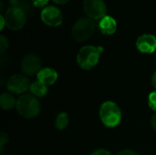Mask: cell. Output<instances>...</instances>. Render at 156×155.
Wrapping results in <instances>:
<instances>
[{
	"instance_id": "6da1fadb",
	"label": "cell",
	"mask_w": 156,
	"mask_h": 155,
	"mask_svg": "<svg viewBox=\"0 0 156 155\" xmlns=\"http://www.w3.org/2000/svg\"><path fill=\"white\" fill-rule=\"evenodd\" d=\"M101 122L108 128L117 127L121 122L122 113L118 104L112 100L104 101L100 108L99 111Z\"/></svg>"
},
{
	"instance_id": "7a4b0ae2",
	"label": "cell",
	"mask_w": 156,
	"mask_h": 155,
	"mask_svg": "<svg viewBox=\"0 0 156 155\" xmlns=\"http://www.w3.org/2000/svg\"><path fill=\"white\" fill-rule=\"evenodd\" d=\"M16 109L23 118L34 119L40 112V103L38 99L34 95L23 94L17 99Z\"/></svg>"
},
{
	"instance_id": "3957f363",
	"label": "cell",
	"mask_w": 156,
	"mask_h": 155,
	"mask_svg": "<svg viewBox=\"0 0 156 155\" xmlns=\"http://www.w3.org/2000/svg\"><path fill=\"white\" fill-rule=\"evenodd\" d=\"M103 52L102 47L84 46L82 47L77 55L78 65L85 70L93 69L100 60L101 54Z\"/></svg>"
},
{
	"instance_id": "277c9868",
	"label": "cell",
	"mask_w": 156,
	"mask_h": 155,
	"mask_svg": "<svg viewBox=\"0 0 156 155\" xmlns=\"http://www.w3.org/2000/svg\"><path fill=\"white\" fill-rule=\"evenodd\" d=\"M95 31V22L90 17H81L76 21L71 29V36L77 42L89 39Z\"/></svg>"
},
{
	"instance_id": "5b68a950",
	"label": "cell",
	"mask_w": 156,
	"mask_h": 155,
	"mask_svg": "<svg viewBox=\"0 0 156 155\" xmlns=\"http://www.w3.org/2000/svg\"><path fill=\"white\" fill-rule=\"evenodd\" d=\"M5 26L11 30L21 29L27 20V15L17 7H9L3 16Z\"/></svg>"
},
{
	"instance_id": "8992f818",
	"label": "cell",
	"mask_w": 156,
	"mask_h": 155,
	"mask_svg": "<svg viewBox=\"0 0 156 155\" xmlns=\"http://www.w3.org/2000/svg\"><path fill=\"white\" fill-rule=\"evenodd\" d=\"M83 8L88 17L92 20L103 18L107 12V7L103 0H85Z\"/></svg>"
},
{
	"instance_id": "52a82bcc",
	"label": "cell",
	"mask_w": 156,
	"mask_h": 155,
	"mask_svg": "<svg viewBox=\"0 0 156 155\" xmlns=\"http://www.w3.org/2000/svg\"><path fill=\"white\" fill-rule=\"evenodd\" d=\"M42 62L38 55L35 53H28L24 56L21 60L20 68L22 72L27 76H34L39 72Z\"/></svg>"
},
{
	"instance_id": "ba28073f",
	"label": "cell",
	"mask_w": 156,
	"mask_h": 155,
	"mask_svg": "<svg viewBox=\"0 0 156 155\" xmlns=\"http://www.w3.org/2000/svg\"><path fill=\"white\" fill-rule=\"evenodd\" d=\"M27 77L22 74H16L11 76L6 81V88L12 94H24L30 88Z\"/></svg>"
},
{
	"instance_id": "9c48e42d",
	"label": "cell",
	"mask_w": 156,
	"mask_h": 155,
	"mask_svg": "<svg viewBox=\"0 0 156 155\" xmlns=\"http://www.w3.org/2000/svg\"><path fill=\"white\" fill-rule=\"evenodd\" d=\"M40 16L42 22L48 26H58L63 21V16L60 10L54 5L46 6L41 11Z\"/></svg>"
},
{
	"instance_id": "30bf717a",
	"label": "cell",
	"mask_w": 156,
	"mask_h": 155,
	"mask_svg": "<svg viewBox=\"0 0 156 155\" xmlns=\"http://www.w3.org/2000/svg\"><path fill=\"white\" fill-rule=\"evenodd\" d=\"M137 49L144 54H152L156 50V37L151 34H144L136 40Z\"/></svg>"
},
{
	"instance_id": "8fae6325",
	"label": "cell",
	"mask_w": 156,
	"mask_h": 155,
	"mask_svg": "<svg viewBox=\"0 0 156 155\" xmlns=\"http://www.w3.org/2000/svg\"><path fill=\"white\" fill-rule=\"evenodd\" d=\"M58 74L52 68H42L37 74V80L46 86L53 85L58 79Z\"/></svg>"
},
{
	"instance_id": "7c38bea8",
	"label": "cell",
	"mask_w": 156,
	"mask_h": 155,
	"mask_svg": "<svg viewBox=\"0 0 156 155\" xmlns=\"http://www.w3.org/2000/svg\"><path fill=\"white\" fill-rule=\"evenodd\" d=\"M99 27L102 34L112 35L117 29V22L112 16H105L103 18L101 19L99 23Z\"/></svg>"
},
{
	"instance_id": "4fadbf2b",
	"label": "cell",
	"mask_w": 156,
	"mask_h": 155,
	"mask_svg": "<svg viewBox=\"0 0 156 155\" xmlns=\"http://www.w3.org/2000/svg\"><path fill=\"white\" fill-rule=\"evenodd\" d=\"M16 100L14 94L10 92H4L0 95V106L4 111H9L16 107Z\"/></svg>"
},
{
	"instance_id": "5bb4252c",
	"label": "cell",
	"mask_w": 156,
	"mask_h": 155,
	"mask_svg": "<svg viewBox=\"0 0 156 155\" xmlns=\"http://www.w3.org/2000/svg\"><path fill=\"white\" fill-rule=\"evenodd\" d=\"M29 90H30V94L34 95V96L37 97V98L45 97V96L48 94V86L42 84V83L39 82L38 80L33 81V82L30 84Z\"/></svg>"
},
{
	"instance_id": "9a60e30c",
	"label": "cell",
	"mask_w": 156,
	"mask_h": 155,
	"mask_svg": "<svg viewBox=\"0 0 156 155\" xmlns=\"http://www.w3.org/2000/svg\"><path fill=\"white\" fill-rule=\"evenodd\" d=\"M9 5L11 7H17L21 9L27 16L31 15L33 11L32 5L27 0H9Z\"/></svg>"
},
{
	"instance_id": "2e32d148",
	"label": "cell",
	"mask_w": 156,
	"mask_h": 155,
	"mask_svg": "<svg viewBox=\"0 0 156 155\" xmlns=\"http://www.w3.org/2000/svg\"><path fill=\"white\" fill-rule=\"evenodd\" d=\"M69 123V117L68 115V113L66 112H60L58 114L56 120H55V127L56 129L62 131L64 129H66L68 127Z\"/></svg>"
},
{
	"instance_id": "e0dca14e",
	"label": "cell",
	"mask_w": 156,
	"mask_h": 155,
	"mask_svg": "<svg viewBox=\"0 0 156 155\" xmlns=\"http://www.w3.org/2000/svg\"><path fill=\"white\" fill-rule=\"evenodd\" d=\"M147 101H148V105L150 109H152L156 112V90L149 94Z\"/></svg>"
},
{
	"instance_id": "ac0fdd59",
	"label": "cell",
	"mask_w": 156,
	"mask_h": 155,
	"mask_svg": "<svg viewBox=\"0 0 156 155\" xmlns=\"http://www.w3.org/2000/svg\"><path fill=\"white\" fill-rule=\"evenodd\" d=\"M8 48V39L4 35L0 36V53H4Z\"/></svg>"
},
{
	"instance_id": "d6986e66",
	"label": "cell",
	"mask_w": 156,
	"mask_h": 155,
	"mask_svg": "<svg viewBox=\"0 0 156 155\" xmlns=\"http://www.w3.org/2000/svg\"><path fill=\"white\" fill-rule=\"evenodd\" d=\"M7 142H8V136L5 132H3L0 135V146H1V148H3L5 145V143H7Z\"/></svg>"
},
{
	"instance_id": "ffe728a7",
	"label": "cell",
	"mask_w": 156,
	"mask_h": 155,
	"mask_svg": "<svg viewBox=\"0 0 156 155\" xmlns=\"http://www.w3.org/2000/svg\"><path fill=\"white\" fill-rule=\"evenodd\" d=\"M49 0H32V3L37 7H44Z\"/></svg>"
},
{
	"instance_id": "44dd1931",
	"label": "cell",
	"mask_w": 156,
	"mask_h": 155,
	"mask_svg": "<svg viewBox=\"0 0 156 155\" xmlns=\"http://www.w3.org/2000/svg\"><path fill=\"white\" fill-rule=\"evenodd\" d=\"M90 155H112L111 153V152H109L108 150L105 149H99L94 151L93 153H91Z\"/></svg>"
},
{
	"instance_id": "7402d4cb",
	"label": "cell",
	"mask_w": 156,
	"mask_h": 155,
	"mask_svg": "<svg viewBox=\"0 0 156 155\" xmlns=\"http://www.w3.org/2000/svg\"><path fill=\"white\" fill-rule=\"evenodd\" d=\"M117 155H139V153H137L136 152H134V151H133V150L125 149V150L121 151Z\"/></svg>"
},
{
	"instance_id": "603a6c76",
	"label": "cell",
	"mask_w": 156,
	"mask_h": 155,
	"mask_svg": "<svg viewBox=\"0 0 156 155\" xmlns=\"http://www.w3.org/2000/svg\"><path fill=\"white\" fill-rule=\"evenodd\" d=\"M151 126L153 127V129L156 132V112L151 118Z\"/></svg>"
},
{
	"instance_id": "cb8c5ba5",
	"label": "cell",
	"mask_w": 156,
	"mask_h": 155,
	"mask_svg": "<svg viewBox=\"0 0 156 155\" xmlns=\"http://www.w3.org/2000/svg\"><path fill=\"white\" fill-rule=\"evenodd\" d=\"M55 4H58V5H64L66 3H68L69 0H52Z\"/></svg>"
},
{
	"instance_id": "d4e9b609",
	"label": "cell",
	"mask_w": 156,
	"mask_h": 155,
	"mask_svg": "<svg viewBox=\"0 0 156 155\" xmlns=\"http://www.w3.org/2000/svg\"><path fill=\"white\" fill-rule=\"evenodd\" d=\"M152 84H153V86L154 87V89L156 90V71L153 74V77H152Z\"/></svg>"
},
{
	"instance_id": "484cf974",
	"label": "cell",
	"mask_w": 156,
	"mask_h": 155,
	"mask_svg": "<svg viewBox=\"0 0 156 155\" xmlns=\"http://www.w3.org/2000/svg\"><path fill=\"white\" fill-rule=\"evenodd\" d=\"M0 19H1V27H0V29L2 30L5 27V19H4L3 16H0Z\"/></svg>"
}]
</instances>
